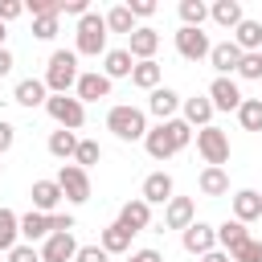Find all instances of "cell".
I'll use <instances>...</instances> for the list:
<instances>
[{"label":"cell","instance_id":"cell-19","mask_svg":"<svg viewBox=\"0 0 262 262\" xmlns=\"http://www.w3.org/2000/svg\"><path fill=\"white\" fill-rule=\"evenodd\" d=\"M192 221H196V205H192V196H172V201L164 205V225H168V229H180V233H184Z\"/></svg>","mask_w":262,"mask_h":262},{"label":"cell","instance_id":"cell-9","mask_svg":"<svg viewBox=\"0 0 262 262\" xmlns=\"http://www.w3.org/2000/svg\"><path fill=\"white\" fill-rule=\"evenodd\" d=\"M180 246H184L188 254L205 258L209 250H217V225H209V221H192V225L180 233Z\"/></svg>","mask_w":262,"mask_h":262},{"label":"cell","instance_id":"cell-41","mask_svg":"<svg viewBox=\"0 0 262 262\" xmlns=\"http://www.w3.org/2000/svg\"><path fill=\"white\" fill-rule=\"evenodd\" d=\"M74 262H111V254L102 246H78V258Z\"/></svg>","mask_w":262,"mask_h":262},{"label":"cell","instance_id":"cell-39","mask_svg":"<svg viewBox=\"0 0 262 262\" xmlns=\"http://www.w3.org/2000/svg\"><path fill=\"white\" fill-rule=\"evenodd\" d=\"M229 258H233V262H262V242H254V237H250V242H242Z\"/></svg>","mask_w":262,"mask_h":262},{"label":"cell","instance_id":"cell-35","mask_svg":"<svg viewBox=\"0 0 262 262\" xmlns=\"http://www.w3.org/2000/svg\"><path fill=\"white\" fill-rule=\"evenodd\" d=\"M180 20H184L188 29H201V25L209 20V4H205V0H180Z\"/></svg>","mask_w":262,"mask_h":262},{"label":"cell","instance_id":"cell-49","mask_svg":"<svg viewBox=\"0 0 262 262\" xmlns=\"http://www.w3.org/2000/svg\"><path fill=\"white\" fill-rule=\"evenodd\" d=\"M12 66H16V57H12L8 49H0V78H4V74H12Z\"/></svg>","mask_w":262,"mask_h":262},{"label":"cell","instance_id":"cell-23","mask_svg":"<svg viewBox=\"0 0 262 262\" xmlns=\"http://www.w3.org/2000/svg\"><path fill=\"white\" fill-rule=\"evenodd\" d=\"M131 237H135V233H127L119 221H111V225L98 233V246H102L106 254H131Z\"/></svg>","mask_w":262,"mask_h":262},{"label":"cell","instance_id":"cell-5","mask_svg":"<svg viewBox=\"0 0 262 262\" xmlns=\"http://www.w3.org/2000/svg\"><path fill=\"white\" fill-rule=\"evenodd\" d=\"M196 156L205 160V168H225L229 164V135L221 127H201L196 131Z\"/></svg>","mask_w":262,"mask_h":262},{"label":"cell","instance_id":"cell-51","mask_svg":"<svg viewBox=\"0 0 262 262\" xmlns=\"http://www.w3.org/2000/svg\"><path fill=\"white\" fill-rule=\"evenodd\" d=\"M4 37H8V29H4V20H0V49H4Z\"/></svg>","mask_w":262,"mask_h":262},{"label":"cell","instance_id":"cell-24","mask_svg":"<svg viewBox=\"0 0 262 262\" xmlns=\"http://www.w3.org/2000/svg\"><path fill=\"white\" fill-rule=\"evenodd\" d=\"M233 41H237V49L242 53H262V20H242L237 29H233Z\"/></svg>","mask_w":262,"mask_h":262},{"label":"cell","instance_id":"cell-36","mask_svg":"<svg viewBox=\"0 0 262 262\" xmlns=\"http://www.w3.org/2000/svg\"><path fill=\"white\" fill-rule=\"evenodd\" d=\"M98 160H102V147H98V139H78L74 164H78V168H90V164H98Z\"/></svg>","mask_w":262,"mask_h":262},{"label":"cell","instance_id":"cell-40","mask_svg":"<svg viewBox=\"0 0 262 262\" xmlns=\"http://www.w3.org/2000/svg\"><path fill=\"white\" fill-rule=\"evenodd\" d=\"M33 37L37 41H53L57 37V16H37L33 20Z\"/></svg>","mask_w":262,"mask_h":262},{"label":"cell","instance_id":"cell-46","mask_svg":"<svg viewBox=\"0 0 262 262\" xmlns=\"http://www.w3.org/2000/svg\"><path fill=\"white\" fill-rule=\"evenodd\" d=\"M61 12H66V16H78V20H82V16L90 12V4H86V0H66V4H61Z\"/></svg>","mask_w":262,"mask_h":262},{"label":"cell","instance_id":"cell-12","mask_svg":"<svg viewBox=\"0 0 262 262\" xmlns=\"http://www.w3.org/2000/svg\"><path fill=\"white\" fill-rule=\"evenodd\" d=\"M209 102H213V111H237L246 98H242L233 78H213L209 82Z\"/></svg>","mask_w":262,"mask_h":262},{"label":"cell","instance_id":"cell-37","mask_svg":"<svg viewBox=\"0 0 262 262\" xmlns=\"http://www.w3.org/2000/svg\"><path fill=\"white\" fill-rule=\"evenodd\" d=\"M61 4H66V0H29L25 12H33V20H37V16H61Z\"/></svg>","mask_w":262,"mask_h":262},{"label":"cell","instance_id":"cell-2","mask_svg":"<svg viewBox=\"0 0 262 262\" xmlns=\"http://www.w3.org/2000/svg\"><path fill=\"white\" fill-rule=\"evenodd\" d=\"M82 70H78V53L74 49H53L49 53V66H45V86L49 94H70L78 86Z\"/></svg>","mask_w":262,"mask_h":262},{"label":"cell","instance_id":"cell-42","mask_svg":"<svg viewBox=\"0 0 262 262\" xmlns=\"http://www.w3.org/2000/svg\"><path fill=\"white\" fill-rule=\"evenodd\" d=\"M8 262H41V250H33L29 242H20L16 250H8Z\"/></svg>","mask_w":262,"mask_h":262},{"label":"cell","instance_id":"cell-16","mask_svg":"<svg viewBox=\"0 0 262 262\" xmlns=\"http://www.w3.org/2000/svg\"><path fill=\"white\" fill-rule=\"evenodd\" d=\"M184 106V98L172 90V86H160V90H151L147 94V111L160 119V123H168V119H176V111Z\"/></svg>","mask_w":262,"mask_h":262},{"label":"cell","instance_id":"cell-38","mask_svg":"<svg viewBox=\"0 0 262 262\" xmlns=\"http://www.w3.org/2000/svg\"><path fill=\"white\" fill-rule=\"evenodd\" d=\"M237 78L258 82V78H262V53H246V57H242V66H237Z\"/></svg>","mask_w":262,"mask_h":262},{"label":"cell","instance_id":"cell-7","mask_svg":"<svg viewBox=\"0 0 262 262\" xmlns=\"http://www.w3.org/2000/svg\"><path fill=\"white\" fill-rule=\"evenodd\" d=\"M53 180L61 184V192H66L70 205H86V201H90V172H86V168H78V164H61Z\"/></svg>","mask_w":262,"mask_h":262},{"label":"cell","instance_id":"cell-6","mask_svg":"<svg viewBox=\"0 0 262 262\" xmlns=\"http://www.w3.org/2000/svg\"><path fill=\"white\" fill-rule=\"evenodd\" d=\"M45 111H49V119H53L57 127H66V131H78V127L86 123V102H78V94H49Z\"/></svg>","mask_w":262,"mask_h":262},{"label":"cell","instance_id":"cell-18","mask_svg":"<svg viewBox=\"0 0 262 262\" xmlns=\"http://www.w3.org/2000/svg\"><path fill=\"white\" fill-rule=\"evenodd\" d=\"M29 196H33V209H37V213H45V217H49V213H57V205L66 201V192H61V184H57V180H33V192H29Z\"/></svg>","mask_w":262,"mask_h":262},{"label":"cell","instance_id":"cell-47","mask_svg":"<svg viewBox=\"0 0 262 262\" xmlns=\"http://www.w3.org/2000/svg\"><path fill=\"white\" fill-rule=\"evenodd\" d=\"M127 8H131V16H151L156 0H127Z\"/></svg>","mask_w":262,"mask_h":262},{"label":"cell","instance_id":"cell-34","mask_svg":"<svg viewBox=\"0 0 262 262\" xmlns=\"http://www.w3.org/2000/svg\"><path fill=\"white\" fill-rule=\"evenodd\" d=\"M237 123L242 131H262V98H246L237 106Z\"/></svg>","mask_w":262,"mask_h":262},{"label":"cell","instance_id":"cell-28","mask_svg":"<svg viewBox=\"0 0 262 262\" xmlns=\"http://www.w3.org/2000/svg\"><path fill=\"white\" fill-rule=\"evenodd\" d=\"M196 188H201L205 196H225V192H229V172H225V168H201Z\"/></svg>","mask_w":262,"mask_h":262},{"label":"cell","instance_id":"cell-13","mask_svg":"<svg viewBox=\"0 0 262 262\" xmlns=\"http://www.w3.org/2000/svg\"><path fill=\"white\" fill-rule=\"evenodd\" d=\"M74 258H78L74 233H49L41 242V262H74Z\"/></svg>","mask_w":262,"mask_h":262},{"label":"cell","instance_id":"cell-31","mask_svg":"<svg viewBox=\"0 0 262 262\" xmlns=\"http://www.w3.org/2000/svg\"><path fill=\"white\" fill-rule=\"evenodd\" d=\"M16 246H20V217L0 205V250L8 254V250H16Z\"/></svg>","mask_w":262,"mask_h":262},{"label":"cell","instance_id":"cell-30","mask_svg":"<svg viewBox=\"0 0 262 262\" xmlns=\"http://www.w3.org/2000/svg\"><path fill=\"white\" fill-rule=\"evenodd\" d=\"M242 242H250V229H246V225H242L237 217H233V221H221V225H217V246H221L225 254H233V250H237Z\"/></svg>","mask_w":262,"mask_h":262},{"label":"cell","instance_id":"cell-4","mask_svg":"<svg viewBox=\"0 0 262 262\" xmlns=\"http://www.w3.org/2000/svg\"><path fill=\"white\" fill-rule=\"evenodd\" d=\"M74 53H82V57H106V16H98V12H86L82 20H78V33H74Z\"/></svg>","mask_w":262,"mask_h":262},{"label":"cell","instance_id":"cell-22","mask_svg":"<svg viewBox=\"0 0 262 262\" xmlns=\"http://www.w3.org/2000/svg\"><path fill=\"white\" fill-rule=\"evenodd\" d=\"M233 217H237L242 225L258 221V217H262V196H258L254 188H237V192H233Z\"/></svg>","mask_w":262,"mask_h":262},{"label":"cell","instance_id":"cell-43","mask_svg":"<svg viewBox=\"0 0 262 262\" xmlns=\"http://www.w3.org/2000/svg\"><path fill=\"white\" fill-rule=\"evenodd\" d=\"M49 229L53 233H74V213H49Z\"/></svg>","mask_w":262,"mask_h":262},{"label":"cell","instance_id":"cell-32","mask_svg":"<svg viewBox=\"0 0 262 262\" xmlns=\"http://www.w3.org/2000/svg\"><path fill=\"white\" fill-rule=\"evenodd\" d=\"M74 151H78V135H74V131H66V127L49 131V156H57V160H70V164H74Z\"/></svg>","mask_w":262,"mask_h":262},{"label":"cell","instance_id":"cell-33","mask_svg":"<svg viewBox=\"0 0 262 262\" xmlns=\"http://www.w3.org/2000/svg\"><path fill=\"white\" fill-rule=\"evenodd\" d=\"M139 25H135V16H131V8L127 4H115L111 12H106V33H123V37H131Z\"/></svg>","mask_w":262,"mask_h":262},{"label":"cell","instance_id":"cell-15","mask_svg":"<svg viewBox=\"0 0 262 262\" xmlns=\"http://www.w3.org/2000/svg\"><path fill=\"white\" fill-rule=\"evenodd\" d=\"M74 90H78V102H98V98H111V78L102 70H86Z\"/></svg>","mask_w":262,"mask_h":262},{"label":"cell","instance_id":"cell-1","mask_svg":"<svg viewBox=\"0 0 262 262\" xmlns=\"http://www.w3.org/2000/svg\"><path fill=\"white\" fill-rule=\"evenodd\" d=\"M188 139H192V127H188L184 119H168V123L147 127L143 147H147V156H151V160H172L176 151H184V147H188Z\"/></svg>","mask_w":262,"mask_h":262},{"label":"cell","instance_id":"cell-14","mask_svg":"<svg viewBox=\"0 0 262 262\" xmlns=\"http://www.w3.org/2000/svg\"><path fill=\"white\" fill-rule=\"evenodd\" d=\"M156 49H160V33H156L151 25H139V29L127 37V53H131L135 61H151Z\"/></svg>","mask_w":262,"mask_h":262},{"label":"cell","instance_id":"cell-45","mask_svg":"<svg viewBox=\"0 0 262 262\" xmlns=\"http://www.w3.org/2000/svg\"><path fill=\"white\" fill-rule=\"evenodd\" d=\"M12 143H16V127H12L8 119H0V156H4Z\"/></svg>","mask_w":262,"mask_h":262},{"label":"cell","instance_id":"cell-26","mask_svg":"<svg viewBox=\"0 0 262 262\" xmlns=\"http://www.w3.org/2000/svg\"><path fill=\"white\" fill-rule=\"evenodd\" d=\"M131 70H135V57L127 53V49H106V57H102V74L115 82V78H131Z\"/></svg>","mask_w":262,"mask_h":262},{"label":"cell","instance_id":"cell-11","mask_svg":"<svg viewBox=\"0 0 262 262\" xmlns=\"http://www.w3.org/2000/svg\"><path fill=\"white\" fill-rule=\"evenodd\" d=\"M242 49H237V41L229 37V41H217L213 45V53H209V66L217 70V78H229V74H237V66H242Z\"/></svg>","mask_w":262,"mask_h":262},{"label":"cell","instance_id":"cell-52","mask_svg":"<svg viewBox=\"0 0 262 262\" xmlns=\"http://www.w3.org/2000/svg\"><path fill=\"white\" fill-rule=\"evenodd\" d=\"M0 172H4V164H0Z\"/></svg>","mask_w":262,"mask_h":262},{"label":"cell","instance_id":"cell-17","mask_svg":"<svg viewBox=\"0 0 262 262\" xmlns=\"http://www.w3.org/2000/svg\"><path fill=\"white\" fill-rule=\"evenodd\" d=\"M147 205H168L172 196H176V184H172V176L168 172H147L143 176V192H139Z\"/></svg>","mask_w":262,"mask_h":262},{"label":"cell","instance_id":"cell-10","mask_svg":"<svg viewBox=\"0 0 262 262\" xmlns=\"http://www.w3.org/2000/svg\"><path fill=\"white\" fill-rule=\"evenodd\" d=\"M119 225H123L127 233H143V229L151 225V205H147L143 196L123 201V205H119Z\"/></svg>","mask_w":262,"mask_h":262},{"label":"cell","instance_id":"cell-44","mask_svg":"<svg viewBox=\"0 0 262 262\" xmlns=\"http://www.w3.org/2000/svg\"><path fill=\"white\" fill-rule=\"evenodd\" d=\"M20 12H25V4H20V0H0V20H4V25H8V20H16Z\"/></svg>","mask_w":262,"mask_h":262},{"label":"cell","instance_id":"cell-29","mask_svg":"<svg viewBox=\"0 0 262 262\" xmlns=\"http://www.w3.org/2000/svg\"><path fill=\"white\" fill-rule=\"evenodd\" d=\"M49 233H53V229H49V217H45V213L29 209V213L20 217V237H25L29 246H33V242H45Z\"/></svg>","mask_w":262,"mask_h":262},{"label":"cell","instance_id":"cell-21","mask_svg":"<svg viewBox=\"0 0 262 262\" xmlns=\"http://www.w3.org/2000/svg\"><path fill=\"white\" fill-rule=\"evenodd\" d=\"M12 98L33 111V106H45L49 102V86H45V78H20L16 90H12Z\"/></svg>","mask_w":262,"mask_h":262},{"label":"cell","instance_id":"cell-8","mask_svg":"<svg viewBox=\"0 0 262 262\" xmlns=\"http://www.w3.org/2000/svg\"><path fill=\"white\" fill-rule=\"evenodd\" d=\"M176 53H180L184 61H201V57L213 53V41H209L205 29H188V25H180V29H176Z\"/></svg>","mask_w":262,"mask_h":262},{"label":"cell","instance_id":"cell-3","mask_svg":"<svg viewBox=\"0 0 262 262\" xmlns=\"http://www.w3.org/2000/svg\"><path fill=\"white\" fill-rule=\"evenodd\" d=\"M106 131H115V139H123V143L147 139V115L131 102H119V106L106 111Z\"/></svg>","mask_w":262,"mask_h":262},{"label":"cell","instance_id":"cell-48","mask_svg":"<svg viewBox=\"0 0 262 262\" xmlns=\"http://www.w3.org/2000/svg\"><path fill=\"white\" fill-rule=\"evenodd\" d=\"M127 262H164V254L160 250H131Z\"/></svg>","mask_w":262,"mask_h":262},{"label":"cell","instance_id":"cell-25","mask_svg":"<svg viewBox=\"0 0 262 262\" xmlns=\"http://www.w3.org/2000/svg\"><path fill=\"white\" fill-rule=\"evenodd\" d=\"M209 16H213L221 29H229V33H233V29L246 20V12H242V0H217V4L209 8Z\"/></svg>","mask_w":262,"mask_h":262},{"label":"cell","instance_id":"cell-27","mask_svg":"<svg viewBox=\"0 0 262 262\" xmlns=\"http://www.w3.org/2000/svg\"><path fill=\"white\" fill-rule=\"evenodd\" d=\"M160 78H164V66L151 57V61H135V70H131V86H139V90H160Z\"/></svg>","mask_w":262,"mask_h":262},{"label":"cell","instance_id":"cell-50","mask_svg":"<svg viewBox=\"0 0 262 262\" xmlns=\"http://www.w3.org/2000/svg\"><path fill=\"white\" fill-rule=\"evenodd\" d=\"M201 262H233V258H229V254H225V250H209V254H205V258H201Z\"/></svg>","mask_w":262,"mask_h":262},{"label":"cell","instance_id":"cell-20","mask_svg":"<svg viewBox=\"0 0 262 262\" xmlns=\"http://www.w3.org/2000/svg\"><path fill=\"white\" fill-rule=\"evenodd\" d=\"M180 119L188 123V127H213V102H209V94H192V98H184V106H180Z\"/></svg>","mask_w":262,"mask_h":262}]
</instances>
